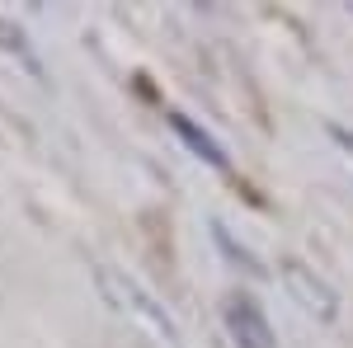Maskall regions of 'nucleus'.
<instances>
[{
	"mask_svg": "<svg viewBox=\"0 0 353 348\" xmlns=\"http://www.w3.org/2000/svg\"><path fill=\"white\" fill-rule=\"evenodd\" d=\"M0 57L19 61L28 76H38V81H43V61H38V48L28 43V33H24V28L14 24V19H5V14H0Z\"/></svg>",
	"mask_w": 353,
	"mask_h": 348,
	"instance_id": "5",
	"label": "nucleus"
},
{
	"mask_svg": "<svg viewBox=\"0 0 353 348\" xmlns=\"http://www.w3.org/2000/svg\"><path fill=\"white\" fill-rule=\"evenodd\" d=\"M212 240H217V249H221V254H226V259H231L236 268H245L250 278H269L264 259H259V254H254V249H250L245 240H236V231H231V226H226L221 216L212 221Z\"/></svg>",
	"mask_w": 353,
	"mask_h": 348,
	"instance_id": "6",
	"label": "nucleus"
},
{
	"mask_svg": "<svg viewBox=\"0 0 353 348\" xmlns=\"http://www.w3.org/2000/svg\"><path fill=\"white\" fill-rule=\"evenodd\" d=\"M165 123H170V132L179 136V141H184V146H189V151H193L203 165H212V170H226V165H231V161H226V146H221V141L208 132L203 123H193L189 113L170 108V113H165Z\"/></svg>",
	"mask_w": 353,
	"mask_h": 348,
	"instance_id": "4",
	"label": "nucleus"
},
{
	"mask_svg": "<svg viewBox=\"0 0 353 348\" xmlns=\"http://www.w3.org/2000/svg\"><path fill=\"white\" fill-rule=\"evenodd\" d=\"M278 283L288 287V296H292L316 325H334L339 320V287L330 283L321 268H311L306 259L283 254V259H278Z\"/></svg>",
	"mask_w": 353,
	"mask_h": 348,
	"instance_id": "2",
	"label": "nucleus"
},
{
	"mask_svg": "<svg viewBox=\"0 0 353 348\" xmlns=\"http://www.w3.org/2000/svg\"><path fill=\"white\" fill-rule=\"evenodd\" d=\"M90 278H94L99 301H104L146 348H184V329L174 320V311H170L137 273H128V268H118V264H94Z\"/></svg>",
	"mask_w": 353,
	"mask_h": 348,
	"instance_id": "1",
	"label": "nucleus"
},
{
	"mask_svg": "<svg viewBox=\"0 0 353 348\" xmlns=\"http://www.w3.org/2000/svg\"><path fill=\"white\" fill-rule=\"evenodd\" d=\"M325 132H330V141H334V146L344 151V161L353 165V127H344V123H330Z\"/></svg>",
	"mask_w": 353,
	"mask_h": 348,
	"instance_id": "7",
	"label": "nucleus"
},
{
	"mask_svg": "<svg viewBox=\"0 0 353 348\" xmlns=\"http://www.w3.org/2000/svg\"><path fill=\"white\" fill-rule=\"evenodd\" d=\"M221 329H226V339L236 348H283L269 311L250 292H241V287H231V292L221 296Z\"/></svg>",
	"mask_w": 353,
	"mask_h": 348,
	"instance_id": "3",
	"label": "nucleus"
}]
</instances>
